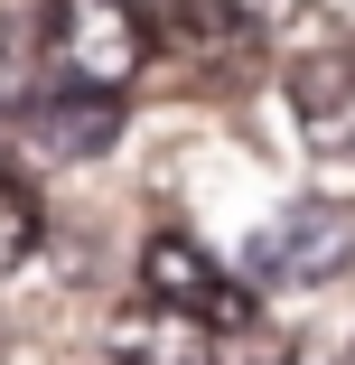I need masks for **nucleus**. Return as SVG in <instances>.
<instances>
[{
  "label": "nucleus",
  "mask_w": 355,
  "mask_h": 365,
  "mask_svg": "<svg viewBox=\"0 0 355 365\" xmlns=\"http://www.w3.org/2000/svg\"><path fill=\"white\" fill-rule=\"evenodd\" d=\"M38 47L56 66V85L131 94L140 66H150V19H140V0H47L38 10Z\"/></svg>",
  "instance_id": "obj_1"
},
{
  "label": "nucleus",
  "mask_w": 355,
  "mask_h": 365,
  "mask_svg": "<svg viewBox=\"0 0 355 365\" xmlns=\"http://www.w3.org/2000/svg\"><path fill=\"white\" fill-rule=\"evenodd\" d=\"M140 300H150V309H178L196 328H243L253 319V290L206 253L196 235H178V225H159L150 244H140Z\"/></svg>",
  "instance_id": "obj_2"
},
{
  "label": "nucleus",
  "mask_w": 355,
  "mask_h": 365,
  "mask_svg": "<svg viewBox=\"0 0 355 365\" xmlns=\"http://www.w3.org/2000/svg\"><path fill=\"white\" fill-rule=\"evenodd\" d=\"M346 262H355V225L337 206H290L253 244V272L280 281V290H327V281H346Z\"/></svg>",
  "instance_id": "obj_3"
},
{
  "label": "nucleus",
  "mask_w": 355,
  "mask_h": 365,
  "mask_svg": "<svg viewBox=\"0 0 355 365\" xmlns=\"http://www.w3.org/2000/svg\"><path fill=\"white\" fill-rule=\"evenodd\" d=\"M290 122L309 150L355 160V47H300L290 56Z\"/></svg>",
  "instance_id": "obj_4"
},
{
  "label": "nucleus",
  "mask_w": 355,
  "mask_h": 365,
  "mask_svg": "<svg viewBox=\"0 0 355 365\" xmlns=\"http://www.w3.org/2000/svg\"><path fill=\"white\" fill-rule=\"evenodd\" d=\"M19 122L47 140V150H65V160H94V150H112V131H122V94L56 85V94H28V103H19Z\"/></svg>",
  "instance_id": "obj_5"
},
{
  "label": "nucleus",
  "mask_w": 355,
  "mask_h": 365,
  "mask_svg": "<svg viewBox=\"0 0 355 365\" xmlns=\"http://www.w3.org/2000/svg\"><path fill=\"white\" fill-rule=\"evenodd\" d=\"M112 365H216V328L140 300V309L112 319Z\"/></svg>",
  "instance_id": "obj_6"
},
{
  "label": "nucleus",
  "mask_w": 355,
  "mask_h": 365,
  "mask_svg": "<svg viewBox=\"0 0 355 365\" xmlns=\"http://www.w3.org/2000/svg\"><path fill=\"white\" fill-rule=\"evenodd\" d=\"M178 47H196L206 66H243L262 47V29L234 10V0H187V10H178Z\"/></svg>",
  "instance_id": "obj_7"
},
{
  "label": "nucleus",
  "mask_w": 355,
  "mask_h": 365,
  "mask_svg": "<svg viewBox=\"0 0 355 365\" xmlns=\"http://www.w3.org/2000/svg\"><path fill=\"white\" fill-rule=\"evenodd\" d=\"M28 253H38V197H28L10 169H0V281H10Z\"/></svg>",
  "instance_id": "obj_8"
},
{
  "label": "nucleus",
  "mask_w": 355,
  "mask_h": 365,
  "mask_svg": "<svg viewBox=\"0 0 355 365\" xmlns=\"http://www.w3.org/2000/svg\"><path fill=\"white\" fill-rule=\"evenodd\" d=\"M28 103V38L0 19V113H19Z\"/></svg>",
  "instance_id": "obj_9"
}]
</instances>
